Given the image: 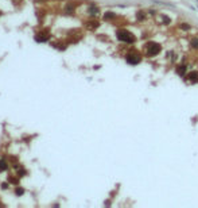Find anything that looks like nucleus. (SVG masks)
I'll return each mask as SVG.
<instances>
[{
	"label": "nucleus",
	"mask_w": 198,
	"mask_h": 208,
	"mask_svg": "<svg viewBox=\"0 0 198 208\" xmlns=\"http://www.w3.org/2000/svg\"><path fill=\"white\" fill-rule=\"evenodd\" d=\"M116 35H117V39L121 41V42H125V43H133L135 42V37H133V34L127 31V30H119V31L116 32Z\"/></svg>",
	"instance_id": "nucleus-1"
},
{
	"label": "nucleus",
	"mask_w": 198,
	"mask_h": 208,
	"mask_svg": "<svg viewBox=\"0 0 198 208\" xmlns=\"http://www.w3.org/2000/svg\"><path fill=\"white\" fill-rule=\"evenodd\" d=\"M146 49H147L148 55H158L160 53V50H162L159 43H155V42H148L146 45Z\"/></svg>",
	"instance_id": "nucleus-2"
},
{
	"label": "nucleus",
	"mask_w": 198,
	"mask_h": 208,
	"mask_svg": "<svg viewBox=\"0 0 198 208\" xmlns=\"http://www.w3.org/2000/svg\"><path fill=\"white\" fill-rule=\"evenodd\" d=\"M125 61L129 64V65H138V64L142 61L139 54H135V53H132V54H127L125 57Z\"/></svg>",
	"instance_id": "nucleus-3"
},
{
	"label": "nucleus",
	"mask_w": 198,
	"mask_h": 208,
	"mask_svg": "<svg viewBox=\"0 0 198 208\" xmlns=\"http://www.w3.org/2000/svg\"><path fill=\"white\" fill-rule=\"evenodd\" d=\"M49 38H50V35H49L47 31H41L35 35V41L36 42H46V41H49Z\"/></svg>",
	"instance_id": "nucleus-4"
},
{
	"label": "nucleus",
	"mask_w": 198,
	"mask_h": 208,
	"mask_svg": "<svg viewBox=\"0 0 198 208\" xmlns=\"http://www.w3.org/2000/svg\"><path fill=\"white\" fill-rule=\"evenodd\" d=\"M186 79L189 80V81H191V83H197L198 81V72H195V70L190 72V73L186 76Z\"/></svg>",
	"instance_id": "nucleus-5"
},
{
	"label": "nucleus",
	"mask_w": 198,
	"mask_h": 208,
	"mask_svg": "<svg viewBox=\"0 0 198 208\" xmlns=\"http://www.w3.org/2000/svg\"><path fill=\"white\" fill-rule=\"evenodd\" d=\"M88 12H89V15H90V16H96V15L98 14V12H100V10H98V8L96 7L94 4H90L89 8H88Z\"/></svg>",
	"instance_id": "nucleus-6"
},
{
	"label": "nucleus",
	"mask_w": 198,
	"mask_h": 208,
	"mask_svg": "<svg viewBox=\"0 0 198 208\" xmlns=\"http://www.w3.org/2000/svg\"><path fill=\"white\" fill-rule=\"evenodd\" d=\"M177 73H178L179 76H185V75H186V66H185V65L178 66V68H177Z\"/></svg>",
	"instance_id": "nucleus-7"
},
{
	"label": "nucleus",
	"mask_w": 198,
	"mask_h": 208,
	"mask_svg": "<svg viewBox=\"0 0 198 208\" xmlns=\"http://www.w3.org/2000/svg\"><path fill=\"white\" fill-rule=\"evenodd\" d=\"M7 169H8L7 162L4 161V160H1V161H0V172H4V170H7Z\"/></svg>",
	"instance_id": "nucleus-8"
},
{
	"label": "nucleus",
	"mask_w": 198,
	"mask_h": 208,
	"mask_svg": "<svg viewBox=\"0 0 198 208\" xmlns=\"http://www.w3.org/2000/svg\"><path fill=\"white\" fill-rule=\"evenodd\" d=\"M112 18H115V12H111V11H108L107 14L104 15V19H112Z\"/></svg>",
	"instance_id": "nucleus-9"
},
{
	"label": "nucleus",
	"mask_w": 198,
	"mask_h": 208,
	"mask_svg": "<svg viewBox=\"0 0 198 208\" xmlns=\"http://www.w3.org/2000/svg\"><path fill=\"white\" fill-rule=\"evenodd\" d=\"M190 45L194 47V49H198V39H197V38H193V39H191V42H190Z\"/></svg>",
	"instance_id": "nucleus-10"
},
{
	"label": "nucleus",
	"mask_w": 198,
	"mask_h": 208,
	"mask_svg": "<svg viewBox=\"0 0 198 208\" xmlns=\"http://www.w3.org/2000/svg\"><path fill=\"white\" fill-rule=\"evenodd\" d=\"M144 18H146V15H144L143 11H139V12H138V19L142 20V19H144Z\"/></svg>",
	"instance_id": "nucleus-11"
},
{
	"label": "nucleus",
	"mask_w": 198,
	"mask_h": 208,
	"mask_svg": "<svg viewBox=\"0 0 198 208\" xmlns=\"http://www.w3.org/2000/svg\"><path fill=\"white\" fill-rule=\"evenodd\" d=\"M15 193L18 195V196H20V195H23V193H24V189H22V188H16V189H15Z\"/></svg>",
	"instance_id": "nucleus-12"
},
{
	"label": "nucleus",
	"mask_w": 198,
	"mask_h": 208,
	"mask_svg": "<svg viewBox=\"0 0 198 208\" xmlns=\"http://www.w3.org/2000/svg\"><path fill=\"white\" fill-rule=\"evenodd\" d=\"M181 28H183V30H190V26L187 23H181Z\"/></svg>",
	"instance_id": "nucleus-13"
},
{
	"label": "nucleus",
	"mask_w": 198,
	"mask_h": 208,
	"mask_svg": "<svg viewBox=\"0 0 198 208\" xmlns=\"http://www.w3.org/2000/svg\"><path fill=\"white\" fill-rule=\"evenodd\" d=\"M24 174H26V170H23V169H22L20 172H18V177H23Z\"/></svg>",
	"instance_id": "nucleus-14"
},
{
	"label": "nucleus",
	"mask_w": 198,
	"mask_h": 208,
	"mask_svg": "<svg viewBox=\"0 0 198 208\" xmlns=\"http://www.w3.org/2000/svg\"><path fill=\"white\" fill-rule=\"evenodd\" d=\"M163 22L168 24V23H170V18H168V16H163Z\"/></svg>",
	"instance_id": "nucleus-15"
},
{
	"label": "nucleus",
	"mask_w": 198,
	"mask_h": 208,
	"mask_svg": "<svg viewBox=\"0 0 198 208\" xmlns=\"http://www.w3.org/2000/svg\"><path fill=\"white\" fill-rule=\"evenodd\" d=\"M8 188V184H3V189H7Z\"/></svg>",
	"instance_id": "nucleus-16"
}]
</instances>
